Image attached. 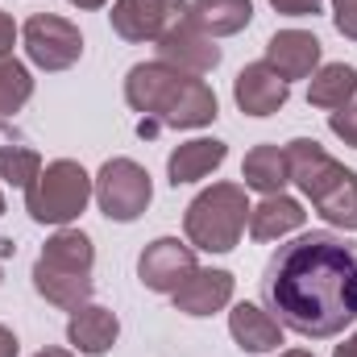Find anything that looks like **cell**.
<instances>
[{
  "instance_id": "cell-1",
  "label": "cell",
  "mask_w": 357,
  "mask_h": 357,
  "mask_svg": "<svg viewBox=\"0 0 357 357\" xmlns=\"http://www.w3.org/2000/svg\"><path fill=\"white\" fill-rule=\"evenodd\" d=\"M262 299L270 316L312 341H328L357 320V250L337 233H303L266 262Z\"/></svg>"
},
{
  "instance_id": "cell-2",
  "label": "cell",
  "mask_w": 357,
  "mask_h": 357,
  "mask_svg": "<svg viewBox=\"0 0 357 357\" xmlns=\"http://www.w3.org/2000/svg\"><path fill=\"white\" fill-rule=\"evenodd\" d=\"M125 100L133 112H142L137 133L154 137L162 125L171 129H199L216 121V96L204 79L178 71L171 63H137L125 79Z\"/></svg>"
},
{
  "instance_id": "cell-3",
  "label": "cell",
  "mask_w": 357,
  "mask_h": 357,
  "mask_svg": "<svg viewBox=\"0 0 357 357\" xmlns=\"http://www.w3.org/2000/svg\"><path fill=\"white\" fill-rule=\"evenodd\" d=\"M287 171L299 183V191L316 204V212L345 233H357V175L345 171L337 158L320 150V142L295 137L287 146Z\"/></svg>"
},
{
  "instance_id": "cell-4",
  "label": "cell",
  "mask_w": 357,
  "mask_h": 357,
  "mask_svg": "<svg viewBox=\"0 0 357 357\" xmlns=\"http://www.w3.org/2000/svg\"><path fill=\"white\" fill-rule=\"evenodd\" d=\"M91 262H96V254H91L88 237L75 233V229H59L46 241L42 258L33 262L38 295L54 307H67V312L84 307L91 295Z\"/></svg>"
},
{
  "instance_id": "cell-5",
  "label": "cell",
  "mask_w": 357,
  "mask_h": 357,
  "mask_svg": "<svg viewBox=\"0 0 357 357\" xmlns=\"http://www.w3.org/2000/svg\"><path fill=\"white\" fill-rule=\"evenodd\" d=\"M245 220H250L245 187H237V183H212L208 191H199V195L187 204L183 229H187V241H191L195 250L229 254V250L241 241Z\"/></svg>"
},
{
  "instance_id": "cell-6",
  "label": "cell",
  "mask_w": 357,
  "mask_h": 357,
  "mask_svg": "<svg viewBox=\"0 0 357 357\" xmlns=\"http://www.w3.org/2000/svg\"><path fill=\"white\" fill-rule=\"evenodd\" d=\"M91 191L96 187H91L88 171L71 158H59L33 178V187L25 191V208L38 225H67L88 208Z\"/></svg>"
},
{
  "instance_id": "cell-7",
  "label": "cell",
  "mask_w": 357,
  "mask_h": 357,
  "mask_svg": "<svg viewBox=\"0 0 357 357\" xmlns=\"http://www.w3.org/2000/svg\"><path fill=\"white\" fill-rule=\"evenodd\" d=\"M150 195H154L150 175H146V167H137L133 158H112V162H104L100 175H96V204H100V212H104L108 220H121V225L137 220V216L146 212Z\"/></svg>"
},
{
  "instance_id": "cell-8",
  "label": "cell",
  "mask_w": 357,
  "mask_h": 357,
  "mask_svg": "<svg viewBox=\"0 0 357 357\" xmlns=\"http://www.w3.org/2000/svg\"><path fill=\"white\" fill-rule=\"evenodd\" d=\"M21 38H25V54H29L42 71H67V67L79 63V54H84L79 29H75L71 21H63V17H54V13L29 17L25 29H21Z\"/></svg>"
},
{
  "instance_id": "cell-9",
  "label": "cell",
  "mask_w": 357,
  "mask_h": 357,
  "mask_svg": "<svg viewBox=\"0 0 357 357\" xmlns=\"http://www.w3.org/2000/svg\"><path fill=\"white\" fill-rule=\"evenodd\" d=\"M187 0H116L112 4V29L125 42H158L171 25L183 21Z\"/></svg>"
},
{
  "instance_id": "cell-10",
  "label": "cell",
  "mask_w": 357,
  "mask_h": 357,
  "mask_svg": "<svg viewBox=\"0 0 357 357\" xmlns=\"http://www.w3.org/2000/svg\"><path fill=\"white\" fill-rule=\"evenodd\" d=\"M158 54H162V63H171V67L187 71V75H204V71H212V67L220 63L216 38L204 33L191 17H183L178 25H171V29L158 38Z\"/></svg>"
},
{
  "instance_id": "cell-11",
  "label": "cell",
  "mask_w": 357,
  "mask_h": 357,
  "mask_svg": "<svg viewBox=\"0 0 357 357\" xmlns=\"http://www.w3.org/2000/svg\"><path fill=\"white\" fill-rule=\"evenodd\" d=\"M195 270L199 266H195L191 245H183L178 237H158L154 245H146V254L137 262V274H142V282L150 291H171V295H175Z\"/></svg>"
},
{
  "instance_id": "cell-12",
  "label": "cell",
  "mask_w": 357,
  "mask_h": 357,
  "mask_svg": "<svg viewBox=\"0 0 357 357\" xmlns=\"http://www.w3.org/2000/svg\"><path fill=\"white\" fill-rule=\"evenodd\" d=\"M233 96H237L241 112H250V116H270V112H278V108L287 104L291 84H287L270 63H250V67L237 75Z\"/></svg>"
},
{
  "instance_id": "cell-13",
  "label": "cell",
  "mask_w": 357,
  "mask_h": 357,
  "mask_svg": "<svg viewBox=\"0 0 357 357\" xmlns=\"http://www.w3.org/2000/svg\"><path fill=\"white\" fill-rule=\"evenodd\" d=\"M266 63L291 84V79H307L320 63V42L316 33H303V29H282L266 42Z\"/></svg>"
},
{
  "instance_id": "cell-14",
  "label": "cell",
  "mask_w": 357,
  "mask_h": 357,
  "mask_svg": "<svg viewBox=\"0 0 357 357\" xmlns=\"http://www.w3.org/2000/svg\"><path fill=\"white\" fill-rule=\"evenodd\" d=\"M233 299V274L229 270H195L175 291V307L187 316H212Z\"/></svg>"
},
{
  "instance_id": "cell-15",
  "label": "cell",
  "mask_w": 357,
  "mask_h": 357,
  "mask_svg": "<svg viewBox=\"0 0 357 357\" xmlns=\"http://www.w3.org/2000/svg\"><path fill=\"white\" fill-rule=\"evenodd\" d=\"M116 333H121L116 316H112L108 307H96V303L75 307V312H71V324H67V341H71L79 354H88V357L108 354L112 341H116Z\"/></svg>"
},
{
  "instance_id": "cell-16",
  "label": "cell",
  "mask_w": 357,
  "mask_h": 357,
  "mask_svg": "<svg viewBox=\"0 0 357 357\" xmlns=\"http://www.w3.org/2000/svg\"><path fill=\"white\" fill-rule=\"evenodd\" d=\"M229 333L245 354H270V349L282 345V324L254 303H237L229 312Z\"/></svg>"
},
{
  "instance_id": "cell-17",
  "label": "cell",
  "mask_w": 357,
  "mask_h": 357,
  "mask_svg": "<svg viewBox=\"0 0 357 357\" xmlns=\"http://www.w3.org/2000/svg\"><path fill=\"white\" fill-rule=\"evenodd\" d=\"M303 225V208L291 195H266L258 208H250V237L254 241H278Z\"/></svg>"
},
{
  "instance_id": "cell-18",
  "label": "cell",
  "mask_w": 357,
  "mask_h": 357,
  "mask_svg": "<svg viewBox=\"0 0 357 357\" xmlns=\"http://www.w3.org/2000/svg\"><path fill=\"white\" fill-rule=\"evenodd\" d=\"M187 17L212 33V38H229V33H241L254 17V4L250 0H191Z\"/></svg>"
},
{
  "instance_id": "cell-19",
  "label": "cell",
  "mask_w": 357,
  "mask_h": 357,
  "mask_svg": "<svg viewBox=\"0 0 357 357\" xmlns=\"http://www.w3.org/2000/svg\"><path fill=\"white\" fill-rule=\"evenodd\" d=\"M225 142H216V137H195V142H187V146H178L175 154H171V162H167V171H171V183H195V178L212 175L220 162H225Z\"/></svg>"
},
{
  "instance_id": "cell-20",
  "label": "cell",
  "mask_w": 357,
  "mask_h": 357,
  "mask_svg": "<svg viewBox=\"0 0 357 357\" xmlns=\"http://www.w3.org/2000/svg\"><path fill=\"white\" fill-rule=\"evenodd\" d=\"M241 178H245V187H254L262 195H278L287 187V178H291L287 150H278V146H254L245 154V162H241Z\"/></svg>"
},
{
  "instance_id": "cell-21",
  "label": "cell",
  "mask_w": 357,
  "mask_h": 357,
  "mask_svg": "<svg viewBox=\"0 0 357 357\" xmlns=\"http://www.w3.org/2000/svg\"><path fill=\"white\" fill-rule=\"evenodd\" d=\"M357 96V71L349 63H328L312 75V88H307V100L316 108H341Z\"/></svg>"
},
{
  "instance_id": "cell-22",
  "label": "cell",
  "mask_w": 357,
  "mask_h": 357,
  "mask_svg": "<svg viewBox=\"0 0 357 357\" xmlns=\"http://www.w3.org/2000/svg\"><path fill=\"white\" fill-rule=\"evenodd\" d=\"M29 96H33L29 71H25L13 54H4V59H0V129H8V121L25 108Z\"/></svg>"
},
{
  "instance_id": "cell-23",
  "label": "cell",
  "mask_w": 357,
  "mask_h": 357,
  "mask_svg": "<svg viewBox=\"0 0 357 357\" xmlns=\"http://www.w3.org/2000/svg\"><path fill=\"white\" fill-rule=\"evenodd\" d=\"M38 175H42V158L29 146H0V178H8V183L29 191Z\"/></svg>"
},
{
  "instance_id": "cell-24",
  "label": "cell",
  "mask_w": 357,
  "mask_h": 357,
  "mask_svg": "<svg viewBox=\"0 0 357 357\" xmlns=\"http://www.w3.org/2000/svg\"><path fill=\"white\" fill-rule=\"evenodd\" d=\"M328 129H333L345 146L357 150V100H349V104H341V108L328 112Z\"/></svg>"
},
{
  "instance_id": "cell-25",
  "label": "cell",
  "mask_w": 357,
  "mask_h": 357,
  "mask_svg": "<svg viewBox=\"0 0 357 357\" xmlns=\"http://www.w3.org/2000/svg\"><path fill=\"white\" fill-rule=\"evenodd\" d=\"M333 13H337V29L357 42V0H333Z\"/></svg>"
},
{
  "instance_id": "cell-26",
  "label": "cell",
  "mask_w": 357,
  "mask_h": 357,
  "mask_svg": "<svg viewBox=\"0 0 357 357\" xmlns=\"http://www.w3.org/2000/svg\"><path fill=\"white\" fill-rule=\"evenodd\" d=\"M270 4L287 17H316L320 13V0H270Z\"/></svg>"
},
{
  "instance_id": "cell-27",
  "label": "cell",
  "mask_w": 357,
  "mask_h": 357,
  "mask_svg": "<svg viewBox=\"0 0 357 357\" xmlns=\"http://www.w3.org/2000/svg\"><path fill=\"white\" fill-rule=\"evenodd\" d=\"M13 38H17V25H13V17H8V13H0V59L13 50Z\"/></svg>"
},
{
  "instance_id": "cell-28",
  "label": "cell",
  "mask_w": 357,
  "mask_h": 357,
  "mask_svg": "<svg viewBox=\"0 0 357 357\" xmlns=\"http://www.w3.org/2000/svg\"><path fill=\"white\" fill-rule=\"evenodd\" d=\"M0 357H17V337L0 324Z\"/></svg>"
},
{
  "instance_id": "cell-29",
  "label": "cell",
  "mask_w": 357,
  "mask_h": 357,
  "mask_svg": "<svg viewBox=\"0 0 357 357\" xmlns=\"http://www.w3.org/2000/svg\"><path fill=\"white\" fill-rule=\"evenodd\" d=\"M333 357H357V333L345 341V345H337V354H333Z\"/></svg>"
},
{
  "instance_id": "cell-30",
  "label": "cell",
  "mask_w": 357,
  "mask_h": 357,
  "mask_svg": "<svg viewBox=\"0 0 357 357\" xmlns=\"http://www.w3.org/2000/svg\"><path fill=\"white\" fill-rule=\"evenodd\" d=\"M33 357H75V354H67V349H42V354H33Z\"/></svg>"
},
{
  "instance_id": "cell-31",
  "label": "cell",
  "mask_w": 357,
  "mask_h": 357,
  "mask_svg": "<svg viewBox=\"0 0 357 357\" xmlns=\"http://www.w3.org/2000/svg\"><path fill=\"white\" fill-rule=\"evenodd\" d=\"M71 4H79V8H100L104 0H71Z\"/></svg>"
},
{
  "instance_id": "cell-32",
  "label": "cell",
  "mask_w": 357,
  "mask_h": 357,
  "mask_svg": "<svg viewBox=\"0 0 357 357\" xmlns=\"http://www.w3.org/2000/svg\"><path fill=\"white\" fill-rule=\"evenodd\" d=\"M278 357H312L307 349H287V354H278Z\"/></svg>"
},
{
  "instance_id": "cell-33",
  "label": "cell",
  "mask_w": 357,
  "mask_h": 357,
  "mask_svg": "<svg viewBox=\"0 0 357 357\" xmlns=\"http://www.w3.org/2000/svg\"><path fill=\"white\" fill-rule=\"evenodd\" d=\"M0 212H4V195H0Z\"/></svg>"
}]
</instances>
